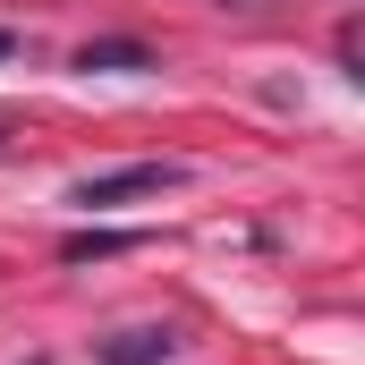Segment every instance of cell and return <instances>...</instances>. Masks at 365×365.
Here are the masks:
<instances>
[{"label":"cell","instance_id":"obj_1","mask_svg":"<svg viewBox=\"0 0 365 365\" xmlns=\"http://www.w3.org/2000/svg\"><path fill=\"white\" fill-rule=\"evenodd\" d=\"M179 179H187L179 162H128V170L77 179V187H68V204H86V212H110V204H145V195H162V187H179Z\"/></svg>","mask_w":365,"mask_h":365},{"label":"cell","instance_id":"obj_2","mask_svg":"<svg viewBox=\"0 0 365 365\" xmlns=\"http://www.w3.org/2000/svg\"><path fill=\"white\" fill-rule=\"evenodd\" d=\"M179 357V331L170 323H128V331H102L93 365H170Z\"/></svg>","mask_w":365,"mask_h":365},{"label":"cell","instance_id":"obj_3","mask_svg":"<svg viewBox=\"0 0 365 365\" xmlns=\"http://www.w3.org/2000/svg\"><path fill=\"white\" fill-rule=\"evenodd\" d=\"M77 68H86V77H145V68H162V60H153L136 34H102V43L77 51Z\"/></svg>","mask_w":365,"mask_h":365},{"label":"cell","instance_id":"obj_4","mask_svg":"<svg viewBox=\"0 0 365 365\" xmlns=\"http://www.w3.org/2000/svg\"><path fill=\"white\" fill-rule=\"evenodd\" d=\"M119 247H136V238H128V230H86V238H68L60 255H68V264H93V255H119Z\"/></svg>","mask_w":365,"mask_h":365},{"label":"cell","instance_id":"obj_5","mask_svg":"<svg viewBox=\"0 0 365 365\" xmlns=\"http://www.w3.org/2000/svg\"><path fill=\"white\" fill-rule=\"evenodd\" d=\"M9 43H17V34H9V26H0V60H9Z\"/></svg>","mask_w":365,"mask_h":365},{"label":"cell","instance_id":"obj_6","mask_svg":"<svg viewBox=\"0 0 365 365\" xmlns=\"http://www.w3.org/2000/svg\"><path fill=\"white\" fill-rule=\"evenodd\" d=\"M26 365H43V357H26Z\"/></svg>","mask_w":365,"mask_h":365},{"label":"cell","instance_id":"obj_7","mask_svg":"<svg viewBox=\"0 0 365 365\" xmlns=\"http://www.w3.org/2000/svg\"><path fill=\"white\" fill-rule=\"evenodd\" d=\"M0 136H9V128H0Z\"/></svg>","mask_w":365,"mask_h":365}]
</instances>
